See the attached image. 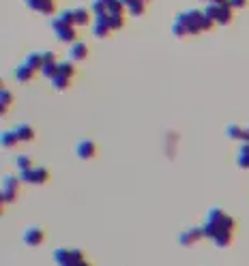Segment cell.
Segmentation results:
<instances>
[{"mask_svg": "<svg viewBox=\"0 0 249 266\" xmlns=\"http://www.w3.org/2000/svg\"><path fill=\"white\" fill-rule=\"evenodd\" d=\"M50 82H52V88H54V91H67V86L71 84V77L58 71V73H56V75L50 79Z\"/></svg>", "mask_w": 249, "mask_h": 266, "instance_id": "obj_18", "label": "cell"}, {"mask_svg": "<svg viewBox=\"0 0 249 266\" xmlns=\"http://www.w3.org/2000/svg\"><path fill=\"white\" fill-rule=\"evenodd\" d=\"M52 260L58 264V266H91V262L86 260L84 253L79 251V249H65V247H58V249H54Z\"/></svg>", "mask_w": 249, "mask_h": 266, "instance_id": "obj_3", "label": "cell"}, {"mask_svg": "<svg viewBox=\"0 0 249 266\" xmlns=\"http://www.w3.org/2000/svg\"><path fill=\"white\" fill-rule=\"evenodd\" d=\"M30 9L37 11V13H43V15H52L56 9V3L54 0H24Z\"/></svg>", "mask_w": 249, "mask_h": 266, "instance_id": "obj_13", "label": "cell"}, {"mask_svg": "<svg viewBox=\"0 0 249 266\" xmlns=\"http://www.w3.org/2000/svg\"><path fill=\"white\" fill-rule=\"evenodd\" d=\"M108 22H110L112 30H120V28H123V24H125L123 13H110V15H108Z\"/></svg>", "mask_w": 249, "mask_h": 266, "instance_id": "obj_25", "label": "cell"}, {"mask_svg": "<svg viewBox=\"0 0 249 266\" xmlns=\"http://www.w3.org/2000/svg\"><path fill=\"white\" fill-rule=\"evenodd\" d=\"M20 179L22 183H28V185H43L50 179V172L45 167H30L26 172H20Z\"/></svg>", "mask_w": 249, "mask_h": 266, "instance_id": "obj_7", "label": "cell"}, {"mask_svg": "<svg viewBox=\"0 0 249 266\" xmlns=\"http://www.w3.org/2000/svg\"><path fill=\"white\" fill-rule=\"evenodd\" d=\"M24 243H26L28 247H39L43 243V238H45V234H43V230L41 228H37V225H28L26 230H24Z\"/></svg>", "mask_w": 249, "mask_h": 266, "instance_id": "obj_9", "label": "cell"}, {"mask_svg": "<svg viewBox=\"0 0 249 266\" xmlns=\"http://www.w3.org/2000/svg\"><path fill=\"white\" fill-rule=\"evenodd\" d=\"M213 20L208 18L204 11L200 9H189L181 15H176V20L172 24V32L176 37H187V35H198V32L211 30L213 28Z\"/></svg>", "mask_w": 249, "mask_h": 266, "instance_id": "obj_1", "label": "cell"}, {"mask_svg": "<svg viewBox=\"0 0 249 266\" xmlns=\"http://www.w3.org/2000/svg\"><path fill=\"white\" fill-rule=\"evenodd\" d=\"M39 73H41L43 77H47V79H52L56 73H58V62H45Z\"/></svg>", "mask_w": 249, "mask_h": 266, "instance_id": "obj_22", "label": "cell"}, {"mask_svg": "<svg viewBox=\"0 0 249 266\" xmlns=\"http://www.w3.org/2000/svg\"><path fill=\"white\" fill-rule=\"evenodd\" d=\"M204 3H226V0H204Z\"/></svg>", "mask_w": 249, "mask_h": 266, "instance_id": "obj_29", "label": "cell"}, {"mask_svg": "<svg viewBox=\"0 0 249 266\" xmlns=\"http://www.w3.org/2000/svg\"><path fill=\"white\" fill-rule=\"evenodd\" d=\"M52 30H54V35L58 41H65V43H73L75 41V28H73V24H71L69 20H65L60 15V18H56L52 20Z\"/></svg>", "mask_w": 249, "mask_h": 266, "instance_id": "obj_5", "label": "cell"}, {"mask_svg": "<svg viewBox=\"0 0 249 266\" xmlns=\"http://www.w3.org/2000/svg\"><path fill=\"white\" fill-rule=\"evenodd\" d=\"M110 30H112V26L108 22V15H97L93 22V35L99 37V39H106L110 35Z\"/></svg>", "mask_w": 249, "mask_h": 266, "instance_id": "obj_12", "label": "cell"}, {"mask_svg": "<svg viewBox=\"0 0 249 266\" xmlns=\"http://www.w3.org/2000/svg\"><path fill=\"white\" fill-rule=\"evenodd\" d=\"M15 165L20 167V172H26V170H30V167H33V163H30V157H28V155H20L18 159H15Z\"/></svg>", "mask_w": 249, "mask_h": 266, "instance_id": "obj_26", "label": "cell"}, {"mask_svg": "<svg viewBox=\"0 0 249 266\" xmlns=\"http://www.w3.org/2000/svg\"><path fill=\"white\" fill-rule=\"evenodd\" d=\"M20 181L22 179L11 176V174H7L3 179V202L5 204L15 202V198H18V193H20Z\"/></svg>", "mask_w": 249, "mask_h": 266, "instance_id": "obj_6", "label": "cell"}, {"mask_svg": "<svg viewBox=\"0 0 249 266\" xmlns=\"http://www.w3.org/2000/svg\"><path fill=\"white\" fill-rule=\"evenodd\" d=\"M45 62H56V58H54L52 52H43V64H45Z\"/></svg>", "mask_w": 249, "mask_h": 266, "instance_id": "obj_28", "label": "cell"}, {"mask_svg": "<svg viewBox=\"0 0 249 266\" xmlns=\"http://www.w3.org/2000/svg\"><path fill=\"white\" fill-rule=\"evenodd\" d=\"M13 131H15V135L20 138V142H26V144H28V142L35 140V129L30 127V125H18V127L13 129Z\"/></svg>", "mask_w": 249, "mask_h": 266, "instance_id": "obj_16", "label": "cell"}, {"mask_svg": "<svg viewBox=\"0 0 249 266\" xmlns=\"http://www.w3.org/2000/svg\"><path fill=\"white\" fill-rule=\"evenodd\" d=\"M75 152H77L79 159L88 161V159H93L95 155H97V146H95L93 140H79L77 146H75Z\"/></svg>", "mask_w": 249, "mask_h": 266, "instance_id": "obj_11", "label": "cell"}, {"mask_svg": "<svg viewBox=\"0 0 249 266\" xmlns=\"http://www.w3.org/2000/svg\"><path fill=\"white\" fill-rule=\"evenodd\" d=\"M0 142H3L5 148H13L15 144L20 142V138L15 135V131H3V135H0Z\"/></svg>", "mask_w": 249, "mask_h": 266, "instance_id": "obj_21", "label": "cell"}, {"mask_svg": "<svg viewBox=\"0 0 249 266\" xmlns=\"http://www.w3.org/2000/svg\"><path fill=\"white\" fill-rule=\"evenodd\" d=\"M26 64L28 67H33L35 71H41L43 69V54L41 52H30L26 56Z\"/></svg>", "mask_w": 249, "mask_h": 266, "instance_id": "obj_19", "label": "cell"}, {"mask_svg": "<svg viewBox=\"0 0 249 266\" xmlns=\"http://www.w3.org/2000/svg\"><path fill=\"white\" fill-rule=\"evenodd\" d=\"M232 234H234V232H221V234H217V236L213 238V243H215L217 247H228V245L232 243Z\"/></svg>", "mask_w": 249, "mask_h": 266, "instance_id": "obj_23", "label": "cell"}, {"mask_svg": "<svg viewBox=\"0 0 249 266\" xmlns=\"http://www.w3.org/2000/svg\"><path fill=\"white\" fill-rule=\"evenodd\" d=\"M35 73H37V71H35L33 67H28L26 62H24V64H20V67L15 69V77H18L20 82H30V79L35 77Z\"/></svg>", "mask_w": 249, "mask_h": 266, "instance_id": "obj_17", "label": "cell"}, {"mask_svg": "<svg viewBox=\"0 0 249 266\" xmlns=\"http://www.w3.org/2000/svg\"><path fill=\"white\" fill-rule=\"evenodd\" d=\"M144 3H148V0H144Z\"/></svg>", "mask_w": 249, "mask_h": 266, "instance_id": "obj_30", "label": "cell"}, {"mask_svg": "<svg viewBox=\"0 0 249 266\" xmlns=\"http://www.w3.org/2000/svg\"><path fill=\"white\" fill-rule=\"evenodd\" d=\"M226 135L230 140H245V142H249V131H247V129H240L238 125H226Z\"/></svg>", "mask_w": 249, "mask_h": 266, "instance_id": "obj_15", "label": "cell"}, {"mask_svg": "<svg viewBox=\"0 0 249 266\" xmlns=\"http://www.w3.org/2000/svg\"><path fill=\"white\" fill-rule=\"evenodd\" d=\"M200 238H204V230L202 228H191V230H185L179 236V243L183 247H191V245H196Z\"/></svg>", "mask_w": 249, "mask_h": 266, "instance_id": "obj_10", "label": "cell"}, {"mask_svg": "<svg viewBox=\"0 0 249 266\" xmlns=\"http://www.w3.org/2000/svg\"><path fill=\"white\" fill-rule=\"evenodd\" d=\"M65 20H69L73 26H86L88 20H91V13H88V9H84V7H73V9H67L60 13Z\"/></svg>", "mask_w": 249, "mask_h": 266, "instance_id": "obj_8", "label": "cell"}, {"mask_svg": "<svg viewBox=\"0 0 249 266\" xmlns=\"http://www.w3.org/2000/svg\"><path fill=\"white\" fill-rule=\"evenodd\" d=\"M11 103H13V97H11V93L7 91V88H3V91H0V110L3 112H7L11 108Z\"/></svg>", "mask_w": 249, "mask_h": 266, "instance_id": "obj_24", "label": "cell"}, {"mask_svg": "<svg viewBox=\"0 0 249 266\" xmlns=\"http://www.w3.org/2000/svg\"><path fill=\"white\" fill-rule=\"evenodd\" d=\"M247 131H249V129H247Z\"/></svg>", "mask_w": 249, "mask_h": 266, "instance_id": "obj_31", "label": "cell"}, {"mask_svg": "<svg viewBox=\"0 0 249 266\" xmlns=\"http://www.w3.org/2000/svg\"><path fill=\"white\" fill-rule=\"evenodd\" d=\"M232 9H240V7H245L247 5V0H228Z\"/></svg>", "mask_w": 249, "mask_h": 266, "instance_id": "obj_27", "label": "cell"}, {"mask_svg": "<svg viewBox=\"0 0 249 266\" xmlns=\"http://www.w3.org/2000/svg\"><path fill=\"white\" fill-rule=\"evenodd\" d=\"M236 165L243 167V170H249V142H245L238 150V159H236Z\"/></svg>", "mask_w": 249, "mask_h": 266, "instance_id": "obj_20", "label": "cell"}, {"mask_svg": "<svg viewBox=\"0 0 249 266\" xmlns=\"http://www.w3.org/2000/svg\"><path fill=\"white\" fill-rule=\"evenodd\" d=\"M88 56V45L82 41H73L69 45V60H84Z\"/></svg>", "mask_w": 249, "mask_h": 266, "instance_id": "obj_14", "label": "cell"}, {"mask_svg": "<svg viewBox=\"0 0 249 266\" xmlns=\"http://www.w3.org/2000/svg\"><path fill=\"white\" fill-rule=\"evenodd\" d=\"M202 230H204V236L213 240L217 234H221V232H234V219L223 213L221 208H211L206 215Z\"/></svg>", "mask_w": 249, "mask_h": 266, "instance_id": "obj_2", "label": "cell"}, {"mask_svg": "<svg viewBox=\"0 0 249 266\" xmlns=\"http://www.w3.org/2000/svg\"><path fill=\"white\" fill-rule=\"evenodd\" d=\"M204 13L217 24H228L232 20V7L228 0L226 3H206Z\"/></svg>", "mask_w": 249, "mask_h": 266, "instance_id": "obj_4", "label": "cell"}]
</instances>
